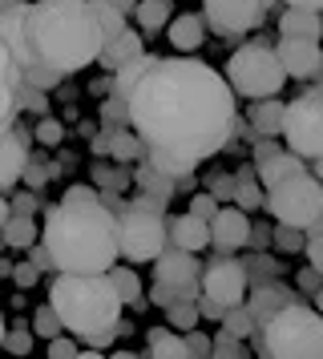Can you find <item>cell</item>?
Here are the masks:
<instances>
[{"label":"cell","mask_w":323,"mask_h":359,"mask_svg":"<svg viewBox=\"0 0 323 359\" xmlns=\"http://www.w3.org/2000/svg\"><path fill=\"white\" fill-rule=\"evenodd\" d=\"M126 105L129 130L145 146V162L174 182L214 158L239 126L230 81L190 53L166 61L154 57V65L126 93Z\"/></svg>","instance_id":"obj_1"},{"label":"cell","mask_w":323,"mask_h":359,"mask_svg":"<svg viewBox=\"0 0 323 359\" xmlns=\"http://www.w3.org/2000/svg\"><path fill=\"white\" fill-rule=\"evenodd\" d=\"M25 45L37 65L57 73L93 65L105 45L93 0H32L25 13Z\"/></svg>","instance_id":"obj_2"},{"label":"cell","mask_w":323,"mask_h":359,"mask_svg":"<svg viewBox=\"0 0 323 359\" xmlns=\"http://www.w3.org/2000/svg\"><path fill=\"white\" fill-rule=\"evenodd\" d=\"M41 246L48 262L65 275H97L121 259L117 250V214L97 202H61L45 214Z\"/></svg>","instance_id":"obj_3"},{"label":"cell","mask_w":323,"mask_h":359,"mask_svg":"<svg viewBox=\"0 0 323 359\" xmlns=\"http://www.w3.org/2000/svg\"><path fill=\"white\" fill-rule=\"evenodd\" d=\"M48 307L57 311L65 331L89 339V351H105L121 323V299L105 271L97 275H57L48 287Z\"/></svg>","instance_id":"obj_4"},{"label":"cell","mask_w":323,"mask_h":359,"mask_svg":"<svg viewBox=\"0 0 323 359\" xmlns=\"http://www.w3.org/2000/svg\"><path fill=\"white\" fill-rule=\"evenodd\" d=\"M258 331H263V339H258V351L263 355L323 359V315L315 307H307L303 299L279 307Z\"/></svg>","instance_id":"obj_5"},{"label":"cell","mask_w":323,"mask_h":359,"mask_svg":"<svg viewBox=\"0 0 323 359\" xmlns=\"http://www.w3.org/2000/svg\"><path fill=\"white\" fill-rule=\"evenodd\" d=\"M226 81H230V89L239 97L258 101V97H275L283 89V81H287V73L279 65L275 49H267V45H242L226 61Z\"/></svg>","instance_id":"obj_6"},{"label":"cell","mask_w":323,"mask_h":359,"mask_svg":"<svg viewBox=\"0 0 323 359\" xmlns=\"http://www.w3.org/2000/svg\"><path fill=\"white\" fill-rule=\"evenodd\" d=\"M263 210H271L275 218H279V222H287V226L307 230L311 222H319V218H323V182L303 170V174H295V178L271 186Z\"/></svg>","instance_id":"obj_7"},{"label":"cell","mask_w":323,"mask_h":359,"mask_svg":"<svg viewBox=\"0 0 323 359\" xmlns=\"http://www.w3.org/2000/svg\"><path fill=\"white\" fill-rule=\"evenodd\" d=\"M162 246H170L166 234V214L142 210V206H121L117 210V250L129 262H154Z\"/></svg>","instance_id":"obj_8"},{"label":"cell","mask_w":323,"mask_h":359,"mask_svg":"<svg viewBox=\"0 0 323 359\" xmlns=\"http://www.w3.org/2000/svg\"><path fill=\"white\" fill-rule=\"evenodd\" d=\"M283 142L291 154L299 158H319L323 154V97L319 93H303L291 105H283Z\"/></svg>","instance_id":"obj_9"},{"label":"cell","mask_w":323,"mask_h":359,"mask_svg":"<svg viewBox=\"0 0 323 359\" xmlns=\"http://www.w3.org/2000/svg\"><path fill=\"white\" fill-rule=\"evenodd\" d=\"M154 283H162L174 299H198L202 294V266L194 259V250L162 246V255L154 259Z\"/></svg>","instance_id":"obj_10"},{"label":"cell","mask_w":323,"mask_h":359,"mask_svg":"<svg viewBox=\"0 0 323 359\" xmlns=\"http://www.w3.org/2000/svg\"><path fill=\"white\" fill-rule=\"evenodd\" d=\"M202 13H206V20L218 29V33H251V29H258L263 25V13H267V4L263 0H202Z\"/></svg>","instance_id":"obj_11"},{"label":"cell","mask_w":323,"mask_h":359,"mask_svg":"<svg viewBox=\"0 0 323 359\" xmlns=\"http://www.w3.org/2000/svg\"><path fill=\"white\" fill-rule=\"evenodd\" d=\"M202 294L214 299V303H223V307L242 303L246 299V266L235 259H226V255L218 262L202 266Z\"/></svg>","instance_id":"obj_12"},{"label":"cell","mask_w":323,"mask_h":359,"mask_svg":"<svg viewBox=\"0 0 323 359\" xmlns=\"http://www.w3.org/2000/svg\"><path fill=\"white\" fill-rule=\"evenodd\" d=\"M251 243V222L239 206H218L210 218V246H218L223 255H235L239 246Z\"/></svg>","instance_id":"obj_13"},{"label":"cell","mask_w":323,"mask_h":359,"mask_svg":"<svg viewBox=\"0 0 323 359\" xmlns=\"http://www.w3.org/2000/svg\"><path fill=\"white\" fill-rule=\"evenodd\" d=\"M20 69H16V57L8 53V45H4V36H0V137L16 126V117H20V101H16V93H20Z\"/></svg>","instance_id":"obj_14"},{"label":"cell","mask_w":323,"mask_h":359,"mask_svg":"<svg viewBox=\"0 0 323 359\" xmlns=\"http://www.w3.org/2000/svg\"><path fill=\"white\" fill-rule=\"evenodd\" d=\"M275 57H279V65H283L287 77H315V69L323 61V49L315 41H303V36H283Z\"/></svg>","instance_id":"obj_15"},{"label":"cell","mask_w":323,"mask_h":359,"mask_svg":"<svg viewBox=\"0 0 323 359\" xmlns=\"http://www.w3.org/2000/svg\"><path fill=\"white\" fill-rule=\"evenodd\" d=\"M25 165H29V137L13 126L0 137V194L25 178Z\"/></svg>","instance_id":"obj_16"},{"label":"cell","mask_w":323,"mask_h":359,"mask_svg":"<svg viewBox=\"0 0 323 359\" xmlns=\"http://www.w3.org/2000/svg\"><path fill=\"white\" fill-rule=\"evenodd\" d=\"M166 234H170V246H182V250H206L210 246V222L198 218V214H182L174 222H166Z\"/></svg>","instance_id":"obj_17"},{"label":"cell","mask_w":323,"mask_h":359,"mask_svg":"<svg viewBox=\"0 0 323 359\" xmlns=\"http://www.w3.org/2000/svg\"><path fill=\"white\" fill-rule=\"evenodd\" d=\"M295 174H303V158H299V154H291V149H279V154H271V158H263L258 170H255V178H258L263 190H271V186L295 178Z\"/></svg>","instance_id":"obj_18"},{"label":"cell","mask_w":323,"mask_h":359,"mask_svg":"<svg viewBox=\"0 0 323 359\" xmlns=\"http://www.w3.org/2000/svg\"><path fill=\"white\" fill-rule=\"evenodd\" d=\"M295 299H299V294H291L287 287H279V283H263V287H255V294H251L246 311H251V315H255V323L263 327L275 311L287 307V303H295Z\"/></svg>","instance_id":"obj_19"},{"label":"cell","mask_w":323,"mask_h":359,"mask_svg":"<svg viewBox=\"0 0 323 359\" xmlns=\"http://www.w3.org/2000/svg\"><path fill=\"white\" fill-rule=\"evenodd\" d=\"M142 53H145L142 36H138V33H129V29H126V33H117L113 41H105V45H101L97 61H101L105 69H121V65H129L133 57H142Z\"/></svg>","instance_id":"obj_20"},{"label":"cell","mask_w":323,"mask_h":359,"mask_svg":"<svg viewBox=\"0 0 323 359\" xmlns=\"http://www.w3.org/2000/svg\"><path fill=\"white\" fill-rule=\"evenodd\" d=\"M279 33L283 36H303V41H319L323 36V17L315 8H287L279 17Z\"/></svg>","instance_id":"obj_21"},{"label":"cell","mask_w":323,"mask_h":359,"mask_svg":"<svg viewBox=\"0 0 323 359\" xmlns=\"http://www.w3.org/2000/svg\"><path fill=\"white\" fill-rule=\"evenodd\" d=\"M170 45H174L178 53H194L198 45H202V36H206V29H202V20L194 17V13H182V17H170Z\"/></svg>","instance_id":"obj_22"},{"label":"cell","mask_w":323,"mask_h":359,"mask_svg":"<svg viewBox=\"0 0 323 359\" xmlns=\"http://www.w3.org/2000/svg\"><path fill=\"white\" fill-rule=\"evenodd\" d=\"M110 133V154L117 158V162H142L145 158V146H142V137L129 130V126H113Z\"/></svg>","instance_id":"obj_23"},{"label":"cell","mask_w":323,"mask_h":359,"mask_svg":"<svg viewBox=\"0 0 323 359\" xmlns=\"http://www.w3.org/2000/svg\"><path fill=\"white\" fill-rule=\"evenodd\" d=\"M37 238H41V230H37L32 214H8V222L0 226V243L8 246H32Z\"/></svg>","instance_id":"obj_24"},{"label":"cell","mask_w":323,"mask_h":359,"mask_svg":"<svg viewBox=\"0 0 323 359\" xmlns=\"http://www.w3.org/2000/svg\"><path fill=\"white\" fill-rule=\"evenodd\" d=\"M251 126H255V133H263V137H275L279 126H283V101L258 97L255 109H251Z\"/></svg>","instance_id":"obj_25"},{"label":"cell","mask_w":323,"mask_h":359,"mask_svg":"<svg viewBox=\"0 0 323 359\" xmlns=\"http://www.w3.org/2000/svg\"><path fill=\"white\" fill-rule=\"evenodd\" d=\"M133 17H138V25H142L145 33H158V29H166V25H170V17H174V4H170V0H138Z\"/></svg>","instance_id":"obj_26"},{"label":"cell","mask_w":323,"mask_h":359,"mask_svg":"<svg viewBox=\"0 0 323 359\" xmlns=\"http://www.w3.org/2000/svg\"><path fill=\"white\" fill-rule=\"evenodd\" d=\"M150 355L182 359V355H186V339L178 335L174 327H154V331H150Z\"/></svg>","instance_id":"obj_27"},{"label":"cell","mask_w":323,"mask_h":359,"mask_svg":"<svg viewBox=\"0 0 323 359\" xmlns=\"http://www.w3.org/2000/svg\"><path fill=\"white\" fill-rule=\"evenodd\" d=\"M218 323H223V331H226V335H235V339H251V335L258 331L255 315L246 311V303H235V307H226Z\"/></svg>","instance_id":"obj_28"},{"label":"cell","mask_w":323,"mask_h":359,"mask_svg":"<svg viewBox=\"0 0 323 359\" xmlns=\"http://www.w3.org/2000/svg\"><path fill=\"white\" fill-rule=\"evenodd\" d=\"M133 182L142 186L145 194H158V198H166V202L174 198V178H170V174H162V170H154V165L145 162V158H142V165H138Z\"/></svg>","instance_id":"obj_29"},{"label":"cell","mask_w":323,"mask_h":359,"mask_svg":"<svg viewBox=\"0 0 323 359\" xmlns=\"http://www.w3.org/2000/svg\"><path fill=\"white\" fill-rule=\"evenodd\" d=\"M105 275H110L113 291H117V299H121V307H126V303H133V307L142 303V278H138V271H121V266L113 262Z\"/></svg>","instance_id":"obj_30"},{"label":"cell","mask_w":323,"mask_h":359,"mask_svg":"<svg viewBox=\"0 0 323 359\" xmlns=\"http://www.w3.org/2000/svg\"><path fill=\"white\" fill-rule=\"evenodd\" d=\"M93 13H97V25H101V36H105V41H113L117 33L129 29V17L113 4V0H93Z\"/></svg>","instance_id":"obj_31"},{"label":"cell","mask_w":323,"mask_h":359,"mask_svg":"<svg viewBox=\"0 0 323 359\" xmlns=\"http://www.w3.org/2000/svg\"><path fill=\"white\" fill-rule=\"evenodd\" d=\"M230 202H235L239 210H263V206H267V190L251 178V170H242V178H239V186H235V198H230Z\"/></svg>","instance_id":"obj_32"},{"label":"cell","mask_w":323,"mask_h":359,"mask_svg":"<svg viewBox=\"0 0 323 359\" xmlns=\"http://www.w3.org/2000/svg\"><path fill=\"white\" fill-rule=\"evenodd\" d=\"M166 315H170V327L174 331H190V327H198V299H174L170 307H166Z\"/></svg>","instance_id":"obj_33"},{"label":"cell","mask_w":323,"mask_h":359,"mask_svg":"<svg viewBox=\"0 0 323 359\" xmlns=\"http://www.w3.org/2000/svg\"><path fill=\"white\" fill-rule=\"evenodd\" d=\"M303 250H307V262L323 275V218L303 230Z\"/></svg>","instance_id":"obj_34"},{"label":"cell","mask_w":323,"mask_h":359,"mask_svg":"<svg viewBox=\"0 0 323 359\" xmlns=\"http://www.w3.org/2000/svg\"><path fill=\"white\" fill-rule=\"evenodd\" d=\"M275 250H283V255H295V250H303V230L299 226H287V222H279V230L271 234Z\"/></svg>","instance_id":"obj_35"},{"label":"cell","mask_w":323,"mask_h":359,"mask_svg":"<svg viewBox=\"0 0 323 359\" xmlns=\"http://www.w3.org/2000/svg\"><path fill=\"white\" fill-rule=\"evenodd\" d=\"M101 121H105V130H113V126H129V105L121 97H110L105 105H101Z\"/></svg>","instance_id":"obj_36"},{"label":"cell","mask_w":323,"mask_h":359,"mask_svg":"<svg viewBox=\"0 0 323 359\" xmlns=\"http://www.w3.org/2000/svg\"><path fill=\"white\" fill-rule=\"evenodd\" d=\"M4 347H8L13 355H29V351H32V331H29V327L4 331Z\"/></svg>","instance_id":"obj_37"},{"label":"cell","mask_w":323,"mask_h":359,"mask_svg":"<svg viewBox=\"0 0 323 359\" xmlns=\"http://www.w3.org/2000/svg\"><path fill=\"white\" fill-rule=\"evenodd\" d=\"M61 331H65V327H61V319H57V311H53V307L45 303V307L37 311V335L53 339V335H61Z\"/></svg>","instance_id":"obj_38"},{"label":"cell","mask_w":323,"mask_h":359,"mask_svg":"<svg viewBox=\"0 0 323 359\" xmlns=\"http://www.w3.org/2000/svg\"><path fill=\"white\" fill-rule=\"evenodd\" d=\"M61 137H65V126H61V121L41 117V126H37V142H41V146H57Z\"/></svg>","instance_id":"obj_39"},{"label":"cell","mask_w":323,"mask_h":359,"mask_svg":"<svg viewBox=\"0 0 323 359\" xmlns=\"http://www.w3.org/2000/svg\"><path fill=\"white\" fill-rule=\"evenodd\" d=\"M210 355H246V347H242V339H235V335L218 331V339L210 343Z\"/></svg>","instance_id":"obj_40"},{"label":"cell","mask_w":323,"mask_h":359,"mask_svg":"<svg viewBox=\"0 0 323 359\" xmlns=\"http://www.w3.org/2000/svg\"><path fill=\"white\" fill-rule=\"evenodd\" d=\"M218 206H223V202H218V198L214 194H194L190 198V214H198V218H214V210H218Z\"/></svg>","instance_id":"obj_41"},{"label":"cell","mask_w":323,"mask_h":359,"mask_svg":"<svg viewBox=\"0 0 323 359\" xmlns=\"http://www.w3.org/2000/svg\"><path fill=\"white\" fill-rule=\"evenodd\" d=\"M129 178H133V174H121V170H110V165H101V170H97V182H101L105 190H121Z\"/></svg>","instance_id":"obj_42"},{"label":"cell","mask_w":323,"mask_h":359,"mask_svg":"<svg viewBox=\"0 0 323 359\" xmlns=\"http://www.w3.org/2000/svg\"><path fill=\"white\" fill-rule=\"evenodd\" d=\"M13 278H16V287H32L41 278V266L37 262H20V266H13Z\"/></svg>","instance_id":"obj_43"},{"label":"cell","mask_w":323,"mask_h":359,"mask_svg":"<svg viewBox=\"0 0 323 359\" xmlns=\"http://www.w3.org/2000/svg\"><path fill=\"white\" fill-rule=\"evenodd\" d=\"M186 355H210V339L206 335H198V327L186 331Z\"/></svg>","instance_id":"obj_44"},{"label":"cell","mask_w":323,"mask_h":359,"mask_svg":"<svg viewBox=\"0 0 323 359\" xmlns=\"http://www.w3.org/2000/svg\"><path fill=\"white\" fill-rule=\"evenodd\" d=\"M235 186H239V178H226L223 174V178L210 182V194L218 198V202H230V198H235Z\"/></svg>","instance_id":"obj_45"},{"label":"cell","mask_w":323,"mask_h":359,"mask_svg":"<svg viewBox=\"0 0 323 359\" xmlns=\"http://www.w3.org/2000/svg\"><path fill=\"white\" fill-rule=\"evenodd\" d=\"M48 355H53V359L77 355V343H73V339H61V335H53V339H48Z\"/></svg>","instance_id":"obj_46"},{"label":"cell","mask_w":323,"mask_h":359,"mask_svg":"<svg viewBox=\"0 0 323 359\" xmlns=\"http://www.w3.org/2000/svg\"><path fill=\"white\" fill-rule=\"evenodd\" d=\"M61 202H97V190L93 186H73V190H65Z\"/></svg>","instance_id":"obj_47"},{"label":"cell","mask_w":323,"mask_h":359,"mask_svg":"<svg viewBox=\"0 0 323 359\" xmlns=\"http://www.w3.org/2000/svg\"><path fill=\"white\" fill-rule=\"evenodd\" d=\"M223 303H214V299H206V294H202V299H198V315H202V319H223Z\"/></svg>","instance_id":"obj_48"},{"label":"cell","mask_w":323,"mask_h":359,"mask_svg":"<svg viewBox=\"0 0 323 359\" xmlns=\"http://www.w3.org/2000/svg\"><path fill=\"white\" fill-rule=\"evenodd\" d=\"M8 206H13V214H37L41 202H37V194H20L16 202H8Z\"/></svg>","instance_id":"obj_49"},{"label":"cell","mask_w":323,"mask_h":359,"mask_svg":"<svg viewBox=\"0 0 323 359\" xmlns=\"http://www.w3.org/2000/svg\"><path fill=\"white\" fill-rule=\"evenodd\" d=\"M25 178H29V186H45V178H48V174H45V165H25Z\"/></svg>","instance_id":"obj_50"},{"label":"cell","mask_w":323,"mask_h":359,"mask_svg":"<svg viewBox=\"0 0 323 359\" xmlns=\"http://www.w3.org/2000/svg\"><path fill=\"white\" fill-rule=\"evenodd\" d=\"M299 283H303V291H319V287H323V275L311 266V271H303V278H299Z\"/></svg>","instance_id":"obj_51"},{"label":"cell","mask_w":323,"mask_h":359,"mask_svg":"<svg viewBox=\"0 0 323 359\" xmlns=\"http://www.w3.org/2000/svg\"><path fill=\"white\" fill-rule=\"evenodd\" d=\"M150 299H154V303H158V307H170V303H174V294L166 291V287H162V283H154V291H150Z\"/></svg>","instance_id":"obj_52"},{"label":"cell","mask_w":323,"mask_h":359,"mask_svg":"<svg viewBox=\"0 0 323 359\" xmlns=\"http://www.w3.org/2000/svg\"><path fill=\"white\" fill-rule=\"evenodd\" d=\"M287 8H315V13H323V0H283Z\"/></svg>","instance_id":"obj_53"},{"label":"cell","mask_w":323,"mask_h":359,"mask_svg":"<svg viewBox=\"0 0 323 359\" xmlns=\"http://www.w3.org/2000/svg\"><path fill=\"white\" fill-rule=\"evenodd\" d=\"M255 154H258V162H263V158H271V154H279V146H275V142H258V146H255Z\"/></svg>","instance_id":"obj_54"},{"label":"cell","mask_w":323,"mask_h":359,"mask_svg":"<svg viewBox=\"0 0 323 359\" xmlns=\"http://www.w3.org/2000/svg\"><path fill=\"white\" fill-rule=\"evenodd\" d=\"M93 154H110V133H105V130L97 133V142H93Z\"/></svg>","instance_id":"obj_55"},{"label":"cell","mask_w":323,"mask_h":359,"mask_svg":"<svg viewBox=\"0 0 323 359\" xmlns=\"http://www.w3.org/2000/svg\"><path fill=\"white\" fill-rule=\"evenodd\" d=\"M113 4H117V8H121L126 17H129V13H133V8H138V0H113Z\"/></svg>","instance_id":"obj_56"},{"label":"cell","mask_w":323,"mask_h":359,"mask_svg":"<svg viewBox=\"0 0 323 359\" xmlns=\"http://www.w3.org/2000/svg\"><path fill=\"white\" fill-rule=\"evenodd\" d=\"M8 214H13V206H8V202H4V194H0V226H4V222H8Z\"/></svg>","instance_id":"obj_57"},{"label":"cell","mask_w":323,"mask_h":359,"mask_svg":"<svg viewBox=\"0 0 323 359\" xmlns=\"http://www.w3.org/2000/svg\"><path fill=\"white\" fill-rule=\"evenodd\" d=\"M16 4H25V0H0V13H8V8H16Z\"/></svg>","instance_id":"obj_58"},{"label":"cell","mask_w":323,"mask_h":359,"mask_svg":"<svg viewBox=\"0 0 323 359\" xmlns=\"http://www.w3.org/2000/svg\"><path fill=\"white\" fill-rule=\"evenodd\" d=\"M315 178L323 182V154H319V158H315Z\"/></svg>","instance_id":"obj_59"},{"label":"cell","mask_w":323,"mask_h":359,"mask_svg":"<svg viewBox=\"0 0 323 359\" xmlns=\"http://www.w3.org/2000/svg\"><path fill=\"white\" fill-rule=\"evenodd\" d=\"M315 311H319V315H323V287H319V291H315Z\"/></svg>","instance_id":"obj_60"},{"label":"cell","mask_w":323,"mask_h":359,"mask_svg":"<svg viewBox=\"0 0 323 359\" xmlns=\"http://www.w3.org/2000/svg\"><path fill=\"white\" fill-rule=\"evenodd\" d=\"M4 331H8V323H4V315H0V343H4Z\"/></svg>","instance_id":"obj_61"},{"label":"cell","mask_w":323,"mask_h":359,"mask_svg":"<svg viewBox=\"0 0 323 359\" xmlns=\"http://www.w3.org/2000/svg\"><path fill=\"white\" fill-rule=\"evenodd\" d=\"M263 4H267V8H271V4H275V0H263Z\"/></svg>","instance_id":"obj_62"},{"label":"cell","mask_w":323,"mask_h":359,"mask_svg":"<svg viewBox=\"0 0 323 359\" xmlns=\"http://www.w3.org/2000/svg\"><path fill=\"white\" fill-rule=\"evenodd\" d=\"M315 93H319V97H323V85H319V89H315Z\"/></svg>","instance_id":"obj_63"}]
</instances>
